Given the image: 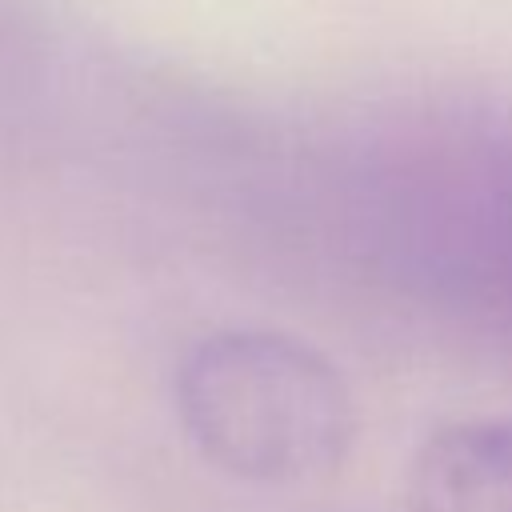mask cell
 I'll list each match as a JSON object with an SVG mask.
<instances>
[{
  "mask_svg": "<svg viewBox=\"0 0 512 512\" xmlns=\"http://www.w3.org/2000/svg\"><path fill=\"white\" fill-rule=\"evenodd\" d=\"M412 512H512V416L436 428L408 472Z\"/></svg>",
  "mask_w": 512,
  "mask_h": 512,
  "instance_id": "2",
  "label": "cell"
},
{
  "mask_svg": "<svg viewBox=\"0 0 512 512\" xmlns=\"http://www.w3.org/2000/svg\"><path fill=\"white\" fill-rule=\"evenodd\" d=\"M176 412L204 460L256 484L320 480L356 436L340 368L320 348L268 328L196 340L176 368Z\"/></svg>",
  "mask_w": 512,
  "mask_h": 512,
  "instance_id": "1",
  "label": "cell"
}]
</instances>
